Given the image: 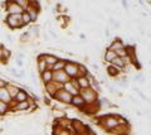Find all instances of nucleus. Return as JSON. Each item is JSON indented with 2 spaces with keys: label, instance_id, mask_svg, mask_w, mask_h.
Here are the masks:
<instances>
[{
  "label": "nucleus",
  "instance_id": "obj_1",
  "mask_svg": "<svg viewBox=\"0 0 151 135\" xmlns=\"http://www.w3.org/2000/svg\"><path fill=\"white\" fill-rule=\"evenodd\" d=\"M106 58L108 59V61H110V59H113V58H115V53H113V52H108L106 54Z\"/></svg>",
  "mask_w": 151,
  "mask_h": 135
},
{
  "label": "nucleus",
  "instance_id": "obj_2",
  "mask_svg": "<svg viewBox=\"0 0 151 135\" xmlns=\"http://www.w3.org/2000/svg\"><path fill=\"white\" fill-rule=\"evenodd\" d=\"M113 63H115V64H119V66H124V62H122V59H121V61H120V59H115V61H113Z\"/></svg>",
  "mask_w": 151,
  "mask_h": 135
},
{
  "label": "nucleus",
  "instance_id": "obj_3",
  "mask_svg": "<svg viewBox=\"0 0 151 135\" xmlns=\"http://www.w3.org/2000/svg\"><path fill=\"white\" fill-rule=\"evenodd\" d=\"M17 63H18V64H19V66H22V64H23V62H22V61H20V59H18V61H17Z\"/></svg>",
  "mask_w": 151,
  "mask_h": 135
}]
</instances>
